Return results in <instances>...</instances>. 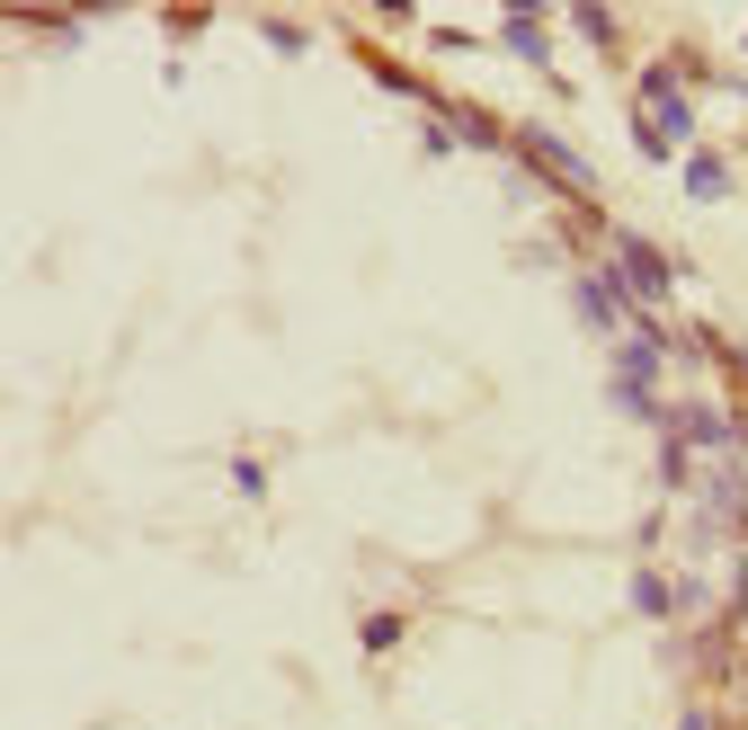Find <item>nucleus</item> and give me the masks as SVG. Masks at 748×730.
Wrapping results in <instances>:
<instances>
[{
	"label": "nucleus",
	"mask_w": 748,
	"mask_h": 730,
	"mask_svg": "<svg viewBox=\"0 0 748 730\" xmlns=\"http://www.w3.org/2000/svg\"><path fill=\"white\" fill-rule=\"evenodd\" d=\"M615 286H624V303H633V312L668 294V258H659L642 232H615Z\"/></svg>",
	"instance_id": "nucleus-1"
},
{
	"label": "nucleus",
	"mask_w": 748,
	"mask_h": 730,
	"mask_svg": "<svg viewBox=\"0 0 748 730\" xmlns=\"http://www.w3.org/2000/svg\"><path fill=\"white\" fill-rule=\"evenodd\" d=\"M517 152H526L543 178H553V187H571V196H588V187H597V170H588L571 143H553V135H517Z\"/></svg>",
	"instance_id": "nucleus-2"
},
{
	"label": "nucleus",
	"mask_w": 748,
	"mask_h": 730,
	"mask_svg": "<svg viewBox=\"0 0 748 730\" xmlns=\"http://www.w3.org/2000/svg\"><path fill=\"white\" fill-rule=\"evenodd\" d=\"M668 437L687 445V454H730V419H722L713 402H687V410L668 419Z\"/></svg>",
	"instance_id": "nucleus-3"
},
{
	"label": "nucleus",
	"mask_w": 748,
	"mask_h": 730,
	"mask_svg": "<svg viewBox=\"0 0 748 730\" xmlns=\"http://www.w3.org/2000/svg\"><path fill=\"white\" fill-rule=\"evenodd\" d=\"M642 99L659 107V135H668V143H687V135H695V107L677 99V72H642Z\"/></svg>",
	"instance_id": "nucleus-4"
},
{
	"label": "nucleus",
	"mask_w": 748,
	"mask_h": 730,
	"mask_svg": "<svg viewBox=\"0 0 748 730\" xmlns=\"http://www.w3.org/2000/svg\"><path fill=\"white\" fill-rule=\"evenodd\" d=\"M579 312H588L597 329H633V303H624L615 277H579Z\"/></svg>",
	"instance_id": "nucleus-5"
},
{
	"label": "nucleus",
	"mask_w": 748,
	"mask_h": 730,
	"mask_svg": "<svg viewBox=\"0 0 748 730\" xmlns=\"http://www.w3.org/2000/svg\"><path fill=\"white\" fill-rule=\"evenodd\" d=\"M499 45L526 54V62H543V19H534V10H508V19H499Z\"/></svg>",
	"instance_id": "nucleus-6"
},
{
	"label": "nucleus",
	"mask_w": 748,
	"mask_h": 730,
	"mask_svg": "<svg viewBox=\"0 0 748 730\" xmlns=\"http://www.w3.org/2000/svg\"><path fill=\"white\" fill-rule=\"evenodd\" d=\"M722 187H730V170H722L713 152H695V161H687V196H704V206H713Z\"/></svg>",
	"instance_id": "nucleus-7"
},
{
	"label": "nucleus",
	"mask_w": 748,
	"mask_h": 730,
	"mask_svg": "<svg viewBox=\"0 0 748 730\" xmlns=\"http://www.w3.org/2000/svg\"><path fill=\"white\" fill-rule=\"evenodd\" d=\"M633 606H642V615H668V579H659V570H633Z\"/></svg>",
	"instance_id": "nucleus-8"
},
{
	"label": "nucleus",
	"mask_w": 748,
	"mask_h": 730,
	"mask_svg": "<svg viewBox=\"0 0 748 730\" xmlns=\"http://www.w3.org/2000/svg\"><path fill=\"white\" fill-rule=\"evenodd\" d=\"M454 135H463V143H482V152H499V125H491V116H454Z\"/></svg>",
	"instance_id": "nucleus-9"
},
{
	"label": "nucleus",
	"mask_w": 748,
	"mask_h": 730,
	"mask_svg": "<svg viewBox=\"0 0 748 730\" xmlns=\"http://www.w3.org/2000/svg\"><path fill=\"white\" fill-rule=\"evenodd\" d=\"M677 730H713V712H687V721H677Z\"/></svg>",
	"instance_id": "nucleus-10"
}]
</instances>
